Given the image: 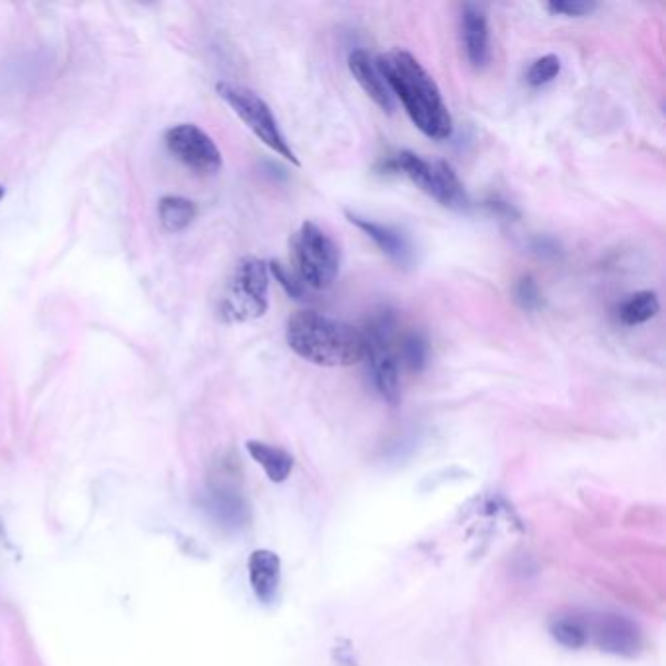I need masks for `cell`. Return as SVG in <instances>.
I'll return each mask as SVG.
<instances>
[{
  "mask_svg": "<svg viewBox=\"0 0 666 666\" xmlns=\"http://www.w3.org/2000/svg\"><path fill=\"white\" fill-rule=\"evenodd\" d=\"M391 94H397L407 116L420 133L434 141L450 139L454 133L452 114L442 92L417 57L405 49H393L375 61Z\"/></svg>",
  "mask_w": 666,
  "mask_h": 666,
  "instance_id": "cell-1",
  "label": "cell"
},
{
  "mask_svg": "<svg viewBox=\"0 0 666 666\" xmlns=\"http://www.w3.org/2000/svg\"><path fill=\"white\" fill-rule=\"evenodd\" d=\"M286 340L299 358L315 366L348 368L364 360L360 329L311 309L288 319Z\"/></svg>",
  "mask_w": 666,
  "mask_h": 666,
  "instance_id": "cell-2",
  "label": "cell"
},
{
  "mask_svg": "<svg viewBox=\"0 0 666 666\" xmlns=\"http://www.w3.org/2000/svg\"><path fill=\"white\" fill-rule=\"evenodd\" d=\"M360 331L364 338V360L368 362L375 389L389 405H397L401 401V383L395 313L381 309Z\"/></svg>",
  "mask_w": 666,
  "mask_h": 666,
  "instance_id": "cell-3",
  "label": "cell"
},
{
  "mask_svg": "<svg viewBox=\"0 0 666 666\" xmlns=\"http://www.w3.org/2000/svg\"><path fill=\"white\" fill-rule=\"evenodd\" d=\"M383 170L405 174L418 190L452 211H467L469 196L458 172L446 161H426L413 151H401L389 159Z\"/></svg>",
  "mask_w": 666,
  "mask_h": 666,
  "instance_id": "cell-4",
  "label": "cell"
},
{
  "mask_svg": "<svg viewBox=\"0 0 666 666\" xmlns=\"http://www.w3.org/2000/svg\"><path fill=\"white\" fill-rule=\"evenodd\" d=\"M270 272L268 264L256 256H245L233 268L223 293L219 313L227 323H247L264 317L268 311Z\"/></svg>",
  "mask_w": 666,
  "mask_h": 666,
  "instance_id": "cell-5",
  "label": "cell"
},
{
  "mask_svg": "<svg viewBox=\"0 0 666 666\" xmlns=\"http://www.w3.org/2000/svg\"><path fill=\"white\" fill-rule=\"evenodd\" d=\"M297 278L305 288L327 290L340 272V249L313 221H303L292 239Z\"/></svg>",
  "mask_w": 666,
  "mask_h": 666,
  "instance_id": "cell-6",
  "label": "cell"
},
{
  "mask_svg": "<svg viewBox=\"0 0 666 666\" xmlns=\"http://www.w3.org/2000/svg\"><path fill=\"white\" fill-rule=\"evenodd\" d=\"M215 90H217L219 98L225 100L233 108V112L243 120V124L247 125L268 149H272L276 155H280L288 163L299 167V161H297L288 139L284 137L274 112L256 92L233 83H219L215 86Z\"/></svg>",
  "mask_w": 666,
  "mask_h": 666,
  "instance_id": "cell-7",
  "label": "cell"
},
{
  "mask_svg": "<svg viewBox=\"0 0 666 666\" xmlns=\"http://www.w3.org/2000/svg\"><path fill=\"white\" fill-rule=\"evenodd\" d=\"M165 145L174 159L196 174L211 176L223 167L219 147L198 125L178 124L170 127L165 133Z\"/></svg>",
  "mask_w": 666,
  "mask_h": 666,
  "instance_id": "cell-8",
  "label": "cell"
},
{
  "mask_svg": "<svg viewBox=\"0 0 666 666\" xmlns=\"http://www.w3.org/2000/svg\"><path fill=\"white\" fill-rule=\"evenodd\" d=\"M459 34L467 61L473 69L483 71L491 61V28L483 6L465 2L459 12Z\"/></svg>",
  "mask_w": 666,
  "mask_h": 666,
  "instance_id": "cell-9",
  "label": "cell"
},
{
  "mask_svg": "<svg viewBox=\"0 0 666 666\" xmlns=\"http://www.w3.org/2000/svg\"><path fill=\"white\" fill-rule=\"evenodd\" d=\"M590 637L596 647L614 655L633 657L641 649L639 627L624 616H600L598 620L588 622V639Z\"/></svg>",
  "mask_w": 666,
  "mask_h": 666,
  "instance_id": "cell-10",
  "label": "cell"
},
{
  "mask_svg": "<svg viewBox=\"0 0 666 666\" xmlns=\"http://www.w3.org/2000/svg\"><path fill=\"white\" fill-rule=\"evenodd\" d=\"M344 215L354 227H358L362 233H366V237H370L374 241L375 247L381 250L389 260H393L399 266L411 264L413 247H411L409 237L403 231H399L397 227H391V225L377 223L368 217H362L348 209L344 211Z\"/></svg>",
  "mask_w": 666,
  "mask_h": 666,
  "instance_id": "cell-11",
  "label": "cell"
},
{
  "mask_svg": "<svg viewBox=\"0 0 666 666\" xmlns=\"http://www.w3.org/2000/svg\"><path fill=\"white\" fill-rule=\"evenodd\" d=\"M348 69H350L352 77L356 79V83L360 84L362 90L370 96V100L374 102L375 106L381 108L385 114H393V110H395L393 94L385 83V79L381 77L370 53L364 49L352 51L348 57Z\"/></svg>",
  "mask_w": 666,
  "mask_h": 666,
  "instance_id": "cell-12",
  "label": "cell"
},
{
  "mask_svg": "<svg viewBox=\"0 0 666 666\" xmlns=\"http://www.w3.org/2000/svg\"><path fill=\"white\" fill-rule=\"evenodd\" d=\"M249 581L262 604L276 600L282 583V561L270 549H256L249 559Z\"/></svg>",
  "mask_w": 666,
  "mask_h": 666,
  "instance_id": "cell-13",
  "label": "cell"
},
{
  "mask_svg": "<svg viewBox=\"0 0 666 666\" xmlns=\"http://www.w3.org/2000/svg\"><path fill=\"white\" fill-rule=\"evenodd\" d=\"M247 452L250 458L254 459L264 473L268 475V479L272 483H284L293 469L292 454H288L286 450L278 448V446H270L266 442H258V440H249L247 442Z\"/></svg>",
  "mask_w": 666,
  "mask_h": 666,
  "instance_id": "cell-14",
  "label": "cell"
},
{
  "mask_svg": "<svg viewBox=\"0 0 666 666\" xmlns=\"http://www.w3.org/2000/svg\"><path fill=\"white\" fill-rule=\"evenodd\" d=\"M659 311L661 303L657 293L645 290V292L631 293L625 301H622V305L618 307V317L625 327H639L655 319Z\"/></svg>",
  "mask_w": 666,
  "mask_h": 666,
  "instance_id": "cell-15",
  "label": "cell"
},
{
  "mask_svg": "<svg viewBox=\"0 0 666 666\" xmlns=\"http://www.w3.org/2000/svg\"><path fill=\"white\" fill-rule=\"evenodd\" d=\"M198 215V208L192 200L182 196H165L159 202V219L168 233H182L188 229Z\"/></svg>",
  "mask_w": 666,
  "mask_h": 666,
  "instance_id": "cell-16",
  "label": "cell"
},
{
  "mask_svg": "<svg viewBox=\"0 0 666 666\" xmlns=\"http://www.w3.org/2000/svg\"><path fill=\"white\" fill-rule=\"evenodd\" d=\"M399 362H405L409 370L424 372L430 358V346L426 336L418 331L401 334L397 340Z\"/></svg>",
  "mask_w": 666,
  "mask_h": 666,
  "instance_id": "cell-17",
  "label": "cell"
},
{
  "mask_svg": "<svg viewBox=\"0 0 666 666\" xmlns=\"http://www.w3.org/2000/svg\"><path fill=\"white\" fill-rule=\"evenodd\" d=\"M551 635L569 649H581L588 639V622L579 616H559L551 622Z\"/></svg>",
  "mask_w": 666,
  "mask_h": 666,
  "instance_id": "cell-18",
  "label": "cell"
},
{
  "mask_svg": "<svg viewBox=\"0 0 666 666\" xmlns=\"http://www.w3.org/2000/svg\"><path fill=\"white\" fill-rule=\"evenodd\" d=\"M561 73V59L553 53H547L536 59L530 69L526 71V83L532 88H542L545 84L553 83Z\"/></svg>",
  "mask_w": 666,
  "mask_h": 666,
  "instance_id": "cell-19",
  "label": "cell"
},
{
  "mask_svg": "<svg viewBox=\"0 0 666 666\" xmlns=\"http://www.w3.org/2000/svg\"><path fill=\"white\" fill-rule=\"evenodd\" d=\"M514 299L524 311H538L543 305V295L536 278L524 276L514 288Z\"/></svg>",
  "mask_w": 666,
  "mask_h": 666,
  "instance_id": "cell-20",
  "label": "cell"
},
{
  "mask_svg": "<svg viewBox=\"0 0 666 666\" xmlns=\"http://www.w3.org/2000/svg\"><path fill=\"white\" fill-rule=\"evenodd\" d=\"M268 272L276 278V282L284 288V292L288 293L292 299L303 301L305 299V284L297 278V274H292L284 264L272 260L268 262Z\"/></svg>",
  "mask_w": 666,
  "mask_h": 666,
  "instance_id": "cell-21",
  "label": "cell"
},
{
  "mask_svg": "<svg viewBox=\"0 0 666 666\" xmlns=\"http://www.w3.org/2000/svg\"><path fill=\"white\" fill-rule=\"evenodd\" d=\"M598 8L596 2L590 0H553L545 4V10L553 16H567V18H581L588 16Z\"/></svg>",
  "mask_w": 666,
  "mask_h": 666,
  "instance_id": "cell-22",
  "label": "cell"
},
{
  "mask_svg": "<svg viewBox=\"0 0 666 666\" xmlns=\"http://www.w3.org/2000/svg\"><path fill=\"white\" fill-rule=\"evenodd\" d=\"M2 198H4V188L0 186V200H2Z\"/></svg>",
  "mask_w": 666,
  "mask_h": 666,
  "instance_id": "cell-23",
  "label": "cell"
}]
</instances>
